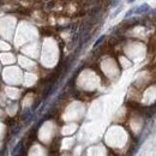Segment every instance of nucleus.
<instances>
[{"instance_id":"5","label":"nucleus","mask_w":156,"mask_h":156,"mask_svg":"<svg viewBox=\"0 0 156 156\" xmlns=\"http://www.w3.org/2000/svg\"><path fill=\"white\" fill-rule=\"evenodd\" d=\"M135 13V9H132V10H130L129 11V12L127 13H126V18H127V17H131L132 15H133Z\"/></svg>"},{"instance_id":"4","label":"nucleus","mask_w":156,"mask_h":156,"mask_svg":"<svg viewBox=\"0 0 156 156\" xmlns=\"http://www.w3.org/2000/svg\"><path fill=\"white\" fill-rule=\"evenodd\" d=\"M103 40H105V35H102V36H101L99 40H97V41L95 42V44H94V47H95V48H96V47H99V46H100V43L103 41Z\"/></svg>"},{"instance_id":"2","label":"nucleus","mask_w":156,"mask_h":156,"mask_svg":"<svg viewBox=\"0 0 156 156\" xmlns=\"http://www.w3.org/2000/svg\"><path fill=\"white\" fill-rule=\"evenodd\" d=\"M23 150V142H19L17 145L15 147V149L12 150V156H19Z\"/></svg>"},{"instance_id":"6","label":"nucleus","mask_w":156,"mask_h":156,"mask_svg":"<svg viewBox=\"0 0 156 156\" xmlns=\"http://www.w3.org/2000/svg\"><path fill=\"white\" fill-rule=\"evenodd\" d=\"M154 13H156V10H154Z\"/></svg>"},{"instance_id":"1","label":"nucleus","mask_w":156,"mask_h":156,"mask_svg":"<svg viewBox=\"0 0 156 156\" xmlns=\"http://www.w3.org/2000/svg\"><path fill=\"white\" fill-rule=\"evenodd\" d=\"M149 11V5L148 4H143V5H141V6H137L136 9H135V12L136 13H145V12H148Z\"/></svg>"},{"instance_id":"3","label":"nucleus","mask_w":156,"mask_h":156,"mask_svg":"<svg viewBox=\"0 0 156 156\" xmlns=\"http://www.w3.org/2000/svg\"><path fill=\"white\" fill-rule=\"evenodd\" d=\"M30 114H31L30 109H29V108H28V109H25L24 113H23V117H22V118H23V120H25V121H27V120H29V117H30Z\"/></svg>"}]
</instances>
